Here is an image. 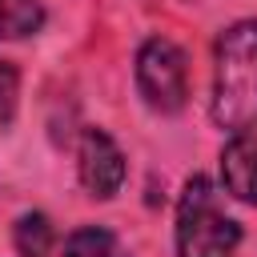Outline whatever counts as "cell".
Segmentation results:
<instances>
[{
	"label": "cell",
	"mask_w": 257,
	"mask_h": 257,
	"mask_svg": "<svg viewBox=\"0 0 257 257\" xmlns=\"http://www.w3.org/2000/svg\"><path fill=\"white\" fill-rule=\"evenodd\" d=\"M213 120L225 133L257 124V16L229 24L213 52Z\"/></svg>",
	"instance_id": "cell-1"
},
{
	"label": "cell",
	"mask_w": 257,
	"mask_h": 257,
	"mask_svg": "<svg viewBox=\"0 0 257 257\" xmlns=\"http://www.w3.org/2000/svg\"><path fill=\"white\" fill-rule=\"evenodd\" d=\"M241 225L221 209L205 177H189L177 205V257H233Z\"/></svg>",
	"instance_id": "cell-2"
},
{
	"label": "cell",
	"mask_w": 257,
	"mask_h": 257,
	"mask_svg": "<svg viewBox=\"0 0 257 257\" xmlns=\"http://www.w3.org/2000/svg\"><path fill=\"white\" fill-rule=\"evenodd\" d=\"M137 88L153 112H181L189 96L185 52L165 36H149L137 52Z\"/></svg>",
	"instance_id": "cell-3"
},
{
	"label": "cell",
	"mask_w": 257,
	"mask_h": 257,
	"mask_svg": "<svg viewBox=\"0 0 257 257\" xmlns=\"http://www.w3.org/2000/svg\"><path fill=\"white\" fill-rule=\"evenodd\" d=\"M80 181L92 197H116L124 185V153L104 128H84L80 133Z\"/></svg>",
	"instance_id": "cell-4"
},
{
	"label": "cell",
	"mask_w": 257,
	"mask_h": 257,
	"mask_svg": "<svg viewBox=\"0 0 257 257\" xmlns=\"http://www.w3.org/2000/svg\"><path fill=\"white\" fill-rule=\"evenodd\" d=\"M221 181H225V189L237 201L257 205V137L249 128L233 133V141L225 145V153H221Z\"/></svg>",
	"instance_id": "cell-5"
},
{
	"label": "cell",
	"mask_w": 257,
	"mask_h": 257,
	"mask_svg": "<svg viewBox=\"0 0 257 257\" xmlns=\"http://www.w3.org/2000/svg\"><path fill=\"white\" fill-rule=\"evenodd\" d=\"M64 257H128V249L120 245L116 233H108V229H100V225H84V229L68 233Z\"/></svg>",
	"instance_id": "cell-6"
},
{
	"label": "cell",
	"mask_w": 257,
	"mask_h": 257,
	"mask_svg": "<svg viewBox=\"0 0 257 257\" xmlns=\"http://www.w3.org/2000/svg\"><path fill=\"white\" fill-rule=\"evenodd\" d=\"M44 8L40 0H0V40H20L40 32Z\"/></svg>",
	"instance_id": "cell-7"
},
{
	"label": "cell",
	"mask_w": 257,
	"mask_h": 257,
	"mask_svg": "<svg viewBox=\"0 0 257 257\" xmlns=\"http://www.w3.org/2000/svg\"><path fill=\"white\" fill-rule=\"evenodd\" d=\"M12 241H16L20 257H48L52 253V221L44 213H24V217H16Z\"/></svg>",
	"instance_id": "cell-8"
},
{
	"label": "cell",
	"mask_w": 257,
	"mask_h": 257,
	"mask_svg": "<svg viewBox=\"0 0 257 257\" xmlns=\"http://www.w3.org/2000/svg\"><path fill=\"white\" fill-rule=\"evenodd\" d=\"M16 96H20V72L12 60H0V128L12 124L16 116Z\"/></svg>",
	"instance_id": "cell-9"
}]
</instances>
